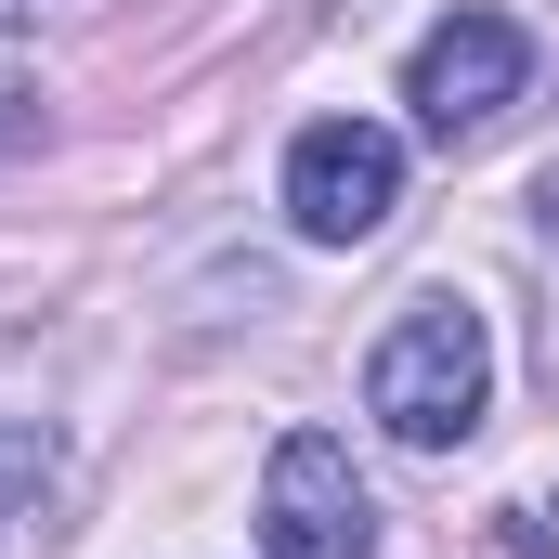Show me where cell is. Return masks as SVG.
I'll return each mask as SVG.
<instances>
[{"label": "cell", "instance_id": "8992f818", "mask_svg": "<svg viewBox=\"0 0 559 559\" xmlns=\"http://www.w3.org/2000/svg\"><path fill=\"white\" fill-rule=\"evenodd\" d=\"M52 495V429H26V417H0V534L26 521Z\"/></svg>", "mask_w": 559, "mask_h": 559}, {"label": "cell", "instance_id": "5b68a950", "mask_svg": "<svg viewBox=\"0 0 559 559\" xmlns=\"http://www.w3.org/2000/svg\"><path fill=\"white\" fill-rule=\"evenodd\" d=\"M534 365H547V391H559V156H547V182H534Z\"/></svg>", "mask_w": 559, "mask_h": 559}, {"label": "cell", "instance_id": "6da1fadb", "mask_svg": "<svg viewBox=\"0 0 559 559\" xmlns=\"http://www.w3.org/2000/svg\"><path fill=\"white\" fill-rule=\"evenodd\" d=\"M481 404H495V325L468 299H404V325L365 352V417L417 455H442L481 429Z\"/></svg>", "mask_w": 559, "mask_h": 559}, {"label": "cell", "instance_id": "3957f363", "mask_svg": "<svg viewBox=\"0 0 559 559\" xmlns=\"http://www.w3.org/2000/svg\"><path fill=\"white\" fill-rule=\"evenodd\" d=\"M521 79H534V39H521L508 13H442L417 52H404V105H417L429 143L495 131V118L521 105Z\"/></svg>", "mask_w": 559, "mask_h": 559}, {"label": "cell", "instance_id": "52a82bcc", "mask_svg": "<svg viewBox=\"0 0 559 559\" xmlns=\"http://www.w3.org/2000/svg\"><path fill=\"white\" fill-rule=\"evenodd\" d=\"M26 131H39V92H13V79H0V156H13Z\"/></svg>", "mask_w": 559, "mask_h": 559}, {"label": "cell", "instance_id": "ba28073f", "mask_svg": "<svg viewBox=\"0 0 559 559\" xmlns=\"http://www.w3.org/2000/svg\"><path fill=\"white\" fill-rule=\"evenodd\" d=\"M66 0H0V39H26V26H52Z\"/></svg>", "mask_w": 559, "mask_h": 559}, {"label": "cell", "instance_id": "277c9868", "mask_svg": "<svg viewBox=\"0 0 559 559\" xmlns=\"http://www.w3.org/2000/svg\"><path fill=\"white\" fill-rule=\"evenodd\" d=\"M261 547L274 559H378V508H365L338 429H286L274 442V468H261Z\"/></svg>", "mask_w": 559, "mask_h": 559}, {"label": "cell", "instance_id": "7a4b0ae2", "mask_svg": "<svg viewBox=\"0 0 559 559\" xmlns=\"http://www.w3.org/2000/svg\"><path fill=\"white\" fill-rule=\"evenodd\" d=\"M391 209H404V143L378 131V118H312V131L286 143V222L312 248H365Z\"/></svg>", "mask_w": 559, "mask_h": 559}]
</instances>
